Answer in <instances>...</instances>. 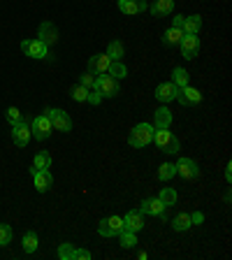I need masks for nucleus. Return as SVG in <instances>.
Wrapping results in <instances>:
<instances>
[{
  "label": "nucleus",
  "mask_w": 232,
  "mask_h": 260,
  "mask_svg": "<svg viewBox=\"0 0 232 260\" xmlns=\"http://www.w3.org/2000/svg\"><path fill=\"white\" fill-rule=\"evenodd\" d=\"M75 260H91V251L88 249H75Z\"/></svg>",
  "instance_id": "nucleus-37"
},
{
  "label": "nucleus",
  "mask_w": 232,
  "mask_h": 260,
  "mask_svg": "<svg viewBox=\"0 0 232 260\" xmlns=\"http://www.w3.org/2000/svg\"><path fill=\"white\" fill-rule=\"evenodd\" d=\"M58 258L60 260H75V246L68 242H63L58 246Z\"/></svg>",
  "instance_id": "nucleus-33"
},
{
  "label": "nucleus",
  "mask_w": 232,
  "mask_h": 260,
  "mask_svg": "<svg viewBox=\"0 0 232 260\" xmlns=\"http://www.w3.org/2000/svg\"><path fill=\"white\" fill-rule=\"evenodd\" d=\"M202 221H205V214H202V211H193V214H190V223H193V225H202Z\"/></svg>",
  "instance_id": "nucleus-39"
},
{
  "label": "nucleus",
  "mask_w": 232,
  "mask_h": 260,
  "mask_svg": "<svg viewBox=\"0 0 232 260\" xmlns=\"http://www.w3.org/2000/svg\"><path fill=\"white\" fill-rule=\"evenodd\" d=\"M153 142H156L158 149H162L165 153H177L181 149L179 144V137L174 133H170V128L165 130H153Z\"/></svg>",
  "instance_id": "nucleus-3"
},
{
  "label": "nucleus",
  "mask_w": 232,
  "mask_h": 260,
  "mask_svg": "<svg viewBox=\"0 0 232 260\" xmlns=\"http://www.w3.org/2000/svg\"><path fill=\"white\" fill-rule=\"evenodd\" d=\"M44 114L49 116L54 130H60V133H70L72 130V119L68 116V112H63L58 107H49V109H44Z\"/></svg>",
  "instance_id": "nucleus-4"
},
{
  "label": "nucleus",
  "mask_w": 232,
  "mask_h": 260,
  "mask_svg": "<svg viewBox=\"0 0 232 260\" xmlns=\"http://www.w3.org/2000/svg\"><path fill=\"white\" fill-rule=\"evenodd\" d=\"M79 84L86 86L88 91H93V86H95V75H93V72H84V75L79 77Z\"/></svg>",
  "instance_id": "nucleus-35"
},
{
  "label": "nucleus",
  "mask_w": 232,
  "mask_h": 260,
  "mask_svg": "<svg viewBox=\"0 0 232 260\" xmlns=\"http://www.w3.org/2000/svg\"><path fill=\"white\" fill-rule=\"evenodd\" d=\"M202 28V16L200 14H193V16H186L184 19V26H181V30H184V35H197Z\"/></svg>",
  "instance_id": "nucleus-20"
},
{
  "label": "nucleus",
  "mask_w": 232,
  "mask_h": 260,
  "mask_svg": "<svg viewBox=\"0 0 232 260\" xmlns=\"http://www.w3.org/2000/svg\"><path fill=\"white\" fill-rule=\"evenodd\" d=\"M7 121H10L12 125H14V123H19V121H23L21 112H19V109H16V107H10V109H7Z\"/></svg>",
  "instance_id": "nucleus-36"
},
{
  "label": "nucleus",
  "mask_w": 232,
  "mask_h": 260,
  "mask_svg": "<svg viewBox=\"0 0 232 260\" xmlns=\"http://www.w3.org/2000/svg\"><path fill=\"white\" fill-rule=\"evenodd\" d=\"M93 91H97L103 98H116L121 93V84L119 79H114L112 75H97L95 77V86H93Z\"/></svg>",
  "instance_id": "nucleus-2"
},
{
  "label": "nucleus",
  "mask_w": 232,
  "mask_h": 260,
  "mask_svg": "<svg viewBox=\"0 0 232 260\" xmlns=\"http://www.w3.org/2000/svg\"><path fill=\"white\" fill-rule=\"evenodd\" d=\"M30 177H32V184L38 188V193H47L51 186H54V177L49 170H35L30 168Z\"/></svg>",
  "instance_id": "nucleus-9"
},
{
  "label": "nucleus",
  "mask_w": 232,
  "mask_h": 260,
  "mask_svg": "<svg viewBox=\"0 0 232 260\" xmlns=\"http://www.w3.org/2000/svg\"><path fill=\"white\" fill-rule=\"evenodd\" d=\"M181 38H184V30H181V28L170 26L168 30H165V35H162V42L170 44V47H174V44L181 42Z\"/></svg>",
  "instance_id": "nucleus-22"
},
{
  "label": "nucleus",
  "mask_w": 232,
  "mask_h": 260,
  "mask_svg": "<svg viewBox=\"0 0 232 260\" xmlns=\"http://www.w3.org/2000/svg\"><path fill=\"white\" fill-rule=\"evenodd\" d=\"M177 177V168H174V162H162L160 168H158V179L160 181H170V179Z\"/></svg>",
  "instance_id": "nucleus-25"
},
{
  "label": "nucleus",
  "mask_w": 232,
  "mask_h": 260,
  "mask_svg": "<svg viewBox=\"0 0 232 260\" xmlns=\"http://www.w3.org/2000/svg\"><path fill=\"white\" fill-rule=\"evenodd\" d=\"M153 125L149 123H137L135 128L130 130V135H128V144L130 146H135V149H144L146 144H151L153 142Z\"/></svg>",
  "instance_id": "nucleus-1"
},
{
  "label": "nucleus",
  "mask_w": 232,
  "mask_h": 260,
  "mask_svg": "<svg viewBox=\"0 0 232 260\" xmlns=\"http://www.w3.org/2000/svg\"><path fill=\"white\" fill-rule=\"evenodd\" d=\"M21 51L30 58H49V47L40 40H23L21 42Z\"/></svg>",
  "instance_id": "nucleus-7"
},
{
  "label": "nucleus",
  "mask_w": 232,
  "mask_h": 260,
  "mask_svg": "<svg viewBox=\"0 0 232 260\" xmlns=\"http://www.w3.org/2000/svg\"><path fill=\"white\" fill-rule=\"evenodd\" d=\"M107 56L112 60H121L125 56V49H123V44L119 42V40H114V42H109V47H107Z\"/></svg>",
  "instance_id": "nucleus-26"
},
{
  "label": "nucleus",
  "mask_w": 232,
  "mask_h": 260,
  "mask_svg": "<svg viewBox=\"0 0 232 260\" xmlns=\"http://www.w3.org/2000/svg\"><path fill=\"white\" fill-rule=\"evenodd\" d=\"M30 123H28L26 119L19 121V123L12 125V140H14L16 146H26L28 142H30Z\"/></svg>",
  "instance_id": "nucleus-10"
},
{
  "label": "nucleus",
  "mask_w": 232,
  "mask_h": 260,
  "mask_svg": "<svg viewBox=\"0 0 232 260\" xmlns=\"http://www.w3.org/2000/svg\"><path fill=\"white\" fill-rule=\"evenodd\" d=\"M38 40H40V42H44V44H47V47H51V44H56V42H58V28H56L51 21H44V23H40Z\"/></svg>",
  "instance_id": "nucleus-13"
},
{
  "label": "nucleus",
  "mask_w": 232,
  "mask_h": 260,
  "mask_svg": "<svg viewBox=\"0 0 232 260\" xmlns=\"http://www.w3.org/2000/svg\"><path fill=\"white\" fill-rule=\"evenodd\" d=\"M177 91L179 88L174 86L172 81H165V84H158V88H156V100L158 103H172V100H177Z\"/></svg>",
  "instance_id": "nucleus-16"
},
{
  "label": "nucleus",
  "mask_w": 232,
  "mask_h": 260,
  "mask_svg": "<svg viewBox=\"0 0 232 260\" xmlns=\"http://www.w3.org/2000/svg\"><path fill=\"white\" fill-rule=\"evenodd\" d=\"M225 181L227 184L232 181V162H227V168H225Z\"/></svg>",
  "instance_id": "nucleus-41"
},
{
  "label": "nucleus",
  "mask_w": 232,
  "mask_h": 260,
  "mask_svg": "<svg viewBox=\"0 0 232 260\" xmlns=\"http://www.w3.org/2000/svg\"><path fill=\"white\" fill-rule=\"evenodd\" d=\"M109 65H112V58L107 54H95L91 60H88V72L93 75H105L109 70Z\"/></svg>",
  "instance_id": "nucleus-15"
},
{
  "label": "nucleus",
  "mask_w": 232,
  "mask_h": 260,
  "mask_svg": "<svg viewBox=\"0 0 232 260\" xmlns=\"http://www.w3.org/2000/svg\"><path fill=\"white\" fill-rule=\"evenodd\" d=\"M172 84H174L177 88L188 86V72H186L184 68H174V72H172Z\"/></svg>",
  "instance_id": "nucleus-27"
},
{
  "label": "nucleus",
  "mask_w": 232,
  "mask_h": 260,
  "mask_svg": "<svg viewBox=\"0 0 232 260\" xmlns=\"http://www.w3.org/2000/svg\"><path fill=\"white\" fill-rule=\"evenodd\" d=\"M123 223H125V230L140 233L142 228H144V214H142L140 209H132V211H128V214H125Z\"/></svg>",
  "instance_id": "nucleus-17"
},
{
  "label": "nucleus",
  "mask_w": 232,
  "mask_h": 260,
  "mask_svg": "<svg viewBox=\"0 0 232 260\" xmlns=\"http://www.w3.org/2000/svg\"><path fill=\"white\" fill-rule=\"evenodd\" d=\"M153 16H168L174 10V0H153V5L149 7Z\"/></svg>",
  "instance_id": "nucleus-21"
},
{
  "label": "nucleus",
  "mask_w": 232,
  "mask_h": 260,
  "mask_svg": "<svg viewBox=\"0 0 232 260\" xmlns=\"http://www.w3.org/2000/svg\"><path fill=\"white\" fill-rule=\"evenodd\" d=\"M119 239H121V246H123V249H132V246L137 244L135 233H132V230H125V228L119 233Z\"/></svg>",
  "instance_id": "nucleus-30"
},
{
  "label": "nucleus",
  "mask_w": 232,
  "mask_h": 260,
  "mask_svg": "<svg viewBox=\"0 0 232 260\" xmlns=\"http://www.w3.org/2000/svg\"><path fill=\"white\" fill-rule=\"evenodd\" d=\"M51 130H54V125H51V121H49L47 114H40V116H35V119L30 121V135L40 142L49 140Z\"/></svg>",
  "instance_id": "nucleus-5"
},
{
  "label": "nucleus",
  "mask_w": 232,
  "mask_h": 260,
  "mask_svg": "<svg viewBox=\"0 0 232 260\" xmlns=\"http://www.w3.org/2000/svg\"><path fill=\"white\" fill-rule=\"evenodd\" d=\"M177 100L181 105H186V107H193V105L202 103V93L193 86H184V88H179L177 91Z\"/></svg>",
  "instance_id": "nucleus-12"
},
{
  "label": "nucleus",
  "mask_w": 232,
  "mask_h": 260,
  "mask_svg": "<svg viewBox=\"0 0 232 260\" xmlns=\"http://www.w3.org/2000/svg\"><path fill=\"white\" fill-rule=\"evenodd\" d=\"M107 75H112L114 79H123V77L128 75V68H125V65L121 63V60H112V65H109Z\"/></svg>",
  "instance_id": "nucleus-29"
},
{
  "label": "nucleus",
  "mask_w": 232,
  "mask_h": 260,
  "mask_svg": "<svg viewBox=\"0 0 232 260\" xmlns=\"http://www.w3.org/2000/svg\"><path fill=\"white\" fill-rule=\"evenodd\" d=\"M12 244V228L7 223H0V246H10Z\"/></svg>",
  "instance_id": "nucleus-34"
},
{
  "label": "nucleus",
  "mask_w": 232,
  "mask_h": 260,
  "mask_svg": "<svg viewBox=\"0 0 232 260\" xmlns=\"http://www.w3.org/2000/svg\"><path fill=\"white\" fill-rule=\"evenodd\" d=\"M184 19H186L184 14H177V16L172 19V26H174V28H181V26H184Z\"/></svg>",
  "instance_id": "nucleus-40"
},
{
  "label": "nucleus",
  "mask_w": 232,
  "mask_h": 260,
  "mask_svg": "<svg viewBox=\"0 0 232 260\" xmlns=\"http://www.w3.org/2000/svg\"><path fill=\"white\" fill-rule=\"evenodd\" d=\"M168 209V207L160 202V198H149V200L142 202V214H149V216H160L162 211Z\"/></svg>",
  "instance_id": "nucleus-19"
},
{
  "label": "nucleus",
  "mask_w": 232,
  "mask_h": 260,
  "mask_svg": "<svg viewBox=\"0 0 232 260\" xmlns=\"http://www.w3.org/2000/svg\"><path fill=\"white\" fill-rule=\"evenodd\" d=\"M172 125V109H168L165 105L156 109V116H153V128L156 130H165Z\"/></svg>",
  "instance_id": "nucleus-18"
},
{
  "label": "nucleus",
  "mask_w": 232,
  "mask_h": 260,
  "mask_svg": "<svg viewBox=\"0 0 232 260\" xmlns=\"http://www.w3.org/2000/svg\"><path fill=\"white\" fill-rule=\"evenodd\" d=\"M38 246H40L38 235H35V233H26V235H23V251H26V253H35V251H38Z\"/></svg>",
  "instance_id": "nucleus-28"
},
{
  "label": "nucleus",
  "mask_w": 232,
  "mask_h": 260,
  "mask_svg": "<svg viewBox=\"0 0 232 260\" xmlns=\"http://www.w3.org/2000/svg\"><path fill=\"white\" fill-rule=\"evenodd\" d=\"M174 168H177V174H181V179H188V181L200 177V165L193 158H179Z\"/></svg>",
  "instance_id": "nucleus-8"
},
{
  "label": "nucleus",
  "mask_w": 232,
  "mask_h": 260,
  "mask_svg": "<svg viewBox=\"0 0 232 260\" xmlns=\"http://www.w3.org/2000/svg\"><path fill=\"white\" fill-rule=\"evenodd\" d=\"M70 95H72V100H77V103H86L88 100V88L81 86V84H77V86L70 91Z\"/></svg>",
  "instance_id": "nucleus-32"
},
{
  "label": "nucleus",
  "mask_w": 232,
  "mask_h": 260,
  "mask_svg": "<svg viewBox=\"0 0 232 260\" xmlns=\"http://www.w3.org/2000/svg\"><path fill=\"white\" fill-rule=\"evenodd\" d=\"M32 168L35 170H49L51 168V153L49 151H38L35 153V160H32Z\"/></svg>",
  "instance_id": "nucleus-23"
},
{
  "label": "nucleus",
  "mask_w": 232,
  "mask_h": 260,
  "mask_svg": "<svg viewBox=\"0 0 232 260\" xmlns=\"http://www.w3.org/2000/svg\"><path fill=\"white\" fill-rule=\"evenodd\" d=\"M86 103H91V105H100V103H103V95H100L97 91H88V100H86Z\"/></svg>",
  "instance_id": "nucleus-38"
},
{
  "label": "nucleus",
  "mask_w": 232,
  "mask_h": 260,
  "mask_svg": "<svg viewBox=\"0 0 232 260\" xmlns=\"http://www.w3.org/2000/svg\"><path fill=\"white\" fill-rule=\"evenodd\" d=\"M119 10L123 12V14H144L146 10H149V5H146V0H119Z\"/></svg>",
  "instance_id": "nucleus-14"
},
{
  "label": "nucleus",
  "mask_w": 232,
  "mask_h": 260,
  "mask_svg": "<svg viewBox=\"0 0 232 260\" xmlns=\"http://www.w3.org/2000/svg\"><path fill=\"white\" fill-rule=\"evenodd\" d=\"M123 228H125L123 216H109V218H103V221H100L97 233H100V237H116Z\"/></svg>",
  "instance_id": "nucleus-6"
},
{
  "label": "nucleus",
  "mask_w": 232,
  "mask_h": 260,
  "mask_svg": "<svg viewBox=\"0 0 232 260\" xmlns=\"http://www.w3.org/2000/svg\"><path fill=\"white\" fill-rule=\"evenodd\" d=\"M181 51H184V58L186 60H193L195 56L200 54V38L197 35H184L181 42H179Z\"/></svg>",
  "instance_id": "nucleus-11"
},
{
  "label": "nucleus",
  "mask_w": 232,
  "mask_h": 260,
  "mask_svg": "<svg viewBox=\"0 0 232 260\" xmlns=\"http://www.w3.org/2000/svg\"><path fill=\"white\" fill-rule=\"evenodd\" d=\"M158 198H160V202H162V205H165V207H172V205H177V190H174V188H170V186H168V188H162Z\"/></svg>",
  "instance_id": "nucleus-31"
},
{
  "label": "nucleus",
  "mask_w": 232,
  "mask_h": 260,
  "mask_svg": "<svg viewBox=\"0 0 232 260\" xmlns=\"http://www.w3.org/2000/svg\"><path fill=\"white\" fill-rule=\"evenodd\" d=\"M190 225H193V223H190V214H184V211H181L179 216H174V221H172V228L177 233H186Z\"/></svg>",
  "instance_id": "nucleus-24"
}]
</instances>
